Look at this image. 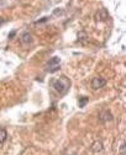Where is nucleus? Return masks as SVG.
Segmentation results:
<instances>
[{
	"mask_svg": "<svg viewBox=\"0 0 126 155\" xmlns=\"http://www.w3.org/2000/svg\"><path fill=\"white\" fill-rule=\"evenodd\" d=\"M99 118H100V121H103V122H110V121H113V115L109 110H103L99 113Z\"/></svg>",
	"mask_w": 126,
	"mask_h": 155,
	"instance_id": "6",
	"label": "nucleus"
},
{
	"mask_svg": "<svg viewBox=\"0 0 126 155\" xmlns=\"http://www.w3.org/2000/svg\"><path fill=\"white\" fill-rule=\"evenodd\" d=\"M20 43L22 47H30V44L32 43V36L30 32H24L20 37Z\"/></svg>",
	"mask_w": 126,
	"mask_h": 155,
	"instance_id": "4",
	"label": "nucleus"
},
{
	"mask_svg": "<svg viewBox=\"0 0 126 155\" xmlns=\"http://www.w3.org/2000/svg\"><path fill=\"white\" fill-rule=\"evenodd\" d=\"M3 21H4V20H3L1 17H0V25H1V24H3Z\"/></svg>",
	"mask_w": 126,
	"mask_h": 155,
	"instance_id": "12",
	"label": "nucleus"
},
{
	"mask_svg": "<svg viewBox=\"0 0 126 155\" xmlns=\"http://www.w3.org/2000/svg\"><path fill=\"white\" fill-rule=\"evenodd\" d=\"M6 138H8V132H6V129L0 128V144H3L5 140H6Z\"/></svg>",
	"mask_w": 126,
	"mask_h": 155,
	"instance_id": "8",
	"label": "nucleus"
},
{
	"mask_svg": "<svg viewBox=\"0 0 126 155\" xmlns=\"http://www.w3.org/2000/svg\"><path fill=\"white\" fill-rule=\"evenodd\" d=\"M51 85H52V89H53L57 94L64 95V94H67V91L69 90L71 80L66 76H61V78H58V79L52 80Z\"/></svg>",
	"mask_w": 126,
	"mask_h": 155,
	"instance_id": "1",
	"label": "nucleus"
},
{
	"mask_svg": "<svg viewBox=\"0 0 126 155\" xmlns=\"http://www.w3.org/2000/svg\"><path fill=\"white\" fill-rule=\"evenodd\" d=\"M120 153H121V155H126L125 154V144H123L121 148H120Z\"/></svg>",
	"mask_w": 126,
	"mask_h": 155,
	"instance_id": "11",
	"label": "nucleus"
},
{
	"mask_svg": "<svg viewBox=\"0 0 126 155\" xmlns=\"http://www.w3.org/2000/svg\"><path fill=\"white\" fill-rule=\"evenodd\" d=\"M60 65H61V59L58 57H53L51 58L46 64V70L50 71V73H53V71H57L60 69Z\"/></svg>",
	"mask_w": 126,
	"mask_h": 155,
	"instance_id": "2",
	"label": "nucleus"
},
{
	"mask_svg": "<svg viewBox=\"0 0 126 155\" xmlns=\"http://www.w3.org/2000/svg\"><path fill=\"white\" fill-rule=\"evenodd\" d=\"M87 102H88V99H87V97H82V99L79 100V107H84Z\"/></svg>",
	"mask_w": 126,
	"mask_h": 155,
	"instance_id": "10",
	"label": "nucleus"
},
{
	"mask_svg": "<svg viewBox=\"0 0 126 155\" xmlns=\"http://www.w3.org/2000/svg\"><path fill=\"white\" fill-rule=\"evenodd\" d=\"M92 149H93V150L95 152V153H98V152H103V149H104V148H103V143H102V142H95V143L93 144Z\"/></svg>",
	"mask_w": 126,
	"mask_h": 155,
	"instance_id": "7",
	"label": "nucleus"
},
{
	"mask_svg": "<svg viewBox=\"0 0 126 155\" xmlns=\"http://www.w3.org/2000/svg\"><path fill=\"white\" fill-rule=\"evenodd\" d=\"M106 85V80L104 78H100V76H95L92 79V82H90V86L93 90H98V89H102Z\"/></svg>",
	"mask_w": 126,
	"mask_h": 155,
	"instance_id": "3",
	"label": "nucleus"
},
{
	"mask_svg": "<svg viewBox=\"0 0 126 155\" xmlns=\"http://www.w3.org/2000/svg\"><path fill=\"white\" fill-rule=\"evenodd\" d=\"M87 35L84 33V32H80L79 35H78V41H80V42H83V43H85L87 42Z\"/></svg>",
	"mask_w": 126,
	"mask_h": 155,
	"instance_id": "9",
	"label": "nucleus"
},
{
	"mask_svg": "<svg viewBox=\"0 0 126 155\" xmlns=\"http://www.w3.org/2000/svg\"><path fill=\"white\" fill-rule=\"evenodd\" d=\"M97 21H106L109 19V14L106 11V9H99V11L95 14Z\"/></svg>",
	"mask_w": 126,
	"mask_h": 155,
	"instance_id": "5",
	"label": "nucleus"
}]
</instances>
